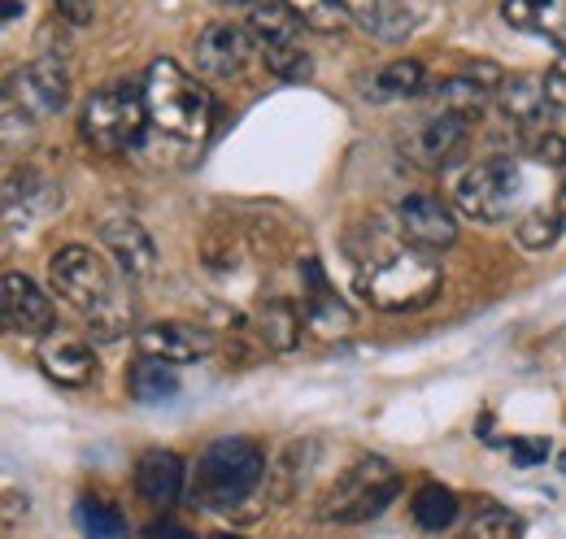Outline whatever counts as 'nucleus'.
I'll return each instance as SVG.
<instances>
[{
	"mask_svg": "<svg viewBox=\"0 0 566 539\" xmlns=\"http://www.w3.org/2000/svg\"><path fill=\"white\" fill-rule=\"evenodd\" d=\"M271 478V462L258 440L249 435H222L206 444V453L192 466L188 500L210 514H235L244 509Z\"/></svg>",
	"mask_w": 566,
	"mask_h": 539,
	"instance_id": "1",
	"label": "nucleus"
},
{
	"mask_svg": "<svg viewBox=\"0 0 566 539\" xmlns=\"http://www.w3.org/2000/svg\"><path fill=\"white\" fill-rule=\"evenodd\" d=\"M444 292V270L440 262H431V253L423 249H388L379 257H370L357 270V296L370 309L384 314H415L427 309L436 296Z\"/></svg>",
	"mask_w": 566,
	"mask_h": 539,
	"instance_id": "2",
	"label": "nucleus"
},
{
	"mask_svg": "<svg viewBox=\"0 0 566 539\" xmlns=\"http://www.w3.org/2000/svg\"><path fill=\"white\" fill-rule=\"evenodd\" d=\"M144 105H148V127L166 139L197 144L210 131L213 101L210 92L170 57L153 62L144 70Z\"/></svg>",
	"mask_w": 566,
	"mask_h": 539,
	"instance_id": "3",
	"label": "nucleus"
},
{
	"mask_svg": "<svg viewBox=\"0 0 566 539\" xmlns=\"http://www.w3.org/2000/svg\"><path fill=\"white\" fill-rule=\"evenodd\" d=\"M148 131V105H144V83H105L87 96L78 135L87 148L105 157L132 152Z\"/></svg>",
	"mask_w": 566,
	"mask_h": 539,
	"instance_id": "4",
	"label": "nucleus"
},
{
	"mask_svg": "<svg viewBox=\"0 0 566 539\" xmlns=\"http://www.w3.org/2000/svg\"><path fill=\"white\" fill-rule=\"evenodd\" d=\"M71 101V70L62 66L53 53L35 57L22 70H13L4 78V96H0V114H4V135L13 139L18 127L31 131L40 123H49L53 114H62Z\"/></svg>",
	"mask_w": 566,
	"mask_h": 539,
	"instance_id": "5",
	"label": "nucleus"
},
{
	"mask_svg": "<svg viewBox=\"0 0 566 539\" xmlns=\"http://www.w3.org/2000/svg\"><path fill=\"white\" fill-rule=\"evenodd\" d=\"M401 492V471L388 457H357L349 471H340V478L323 492V518L340 522V527H357L379 518Z\"/></svg>",
	"mask_w": 566,
	"mask_h": 539,
	"instance_id": "6",
	"label": "nucleus"
},
{
	"mask_svg": "<svg viewBox=\"0 0 566 539\" xmlns=\"http://www.w3.org/2000/svg\"><path fill=\"white\" fill-rule=\"evenodd\" d=\"M518 197H523V170L514 157L475 161L453 183V204L471 222H505Z\"/></svg>",
	"mask_w": 566,
	"mask_h": 539,
	"instance_id": "7",
	"label": "nucleus"
},
{
	"mask_svg": "<svg viewBox=\"0 0 566 539\" xmlns=\"http://www.w3.org/2000/svg\"><path fill=\"white\" fill-rule=\"evenodd\" d=\"M49 283H53V292L74 305L83 318L87 314H96L118 287H114V274L105 266V257L96 253V249H87V244H66V249H57L53 257H49Z\"/></svg>",
	"mask_w": 566,
	"mask_h": 539,
	"instance_id": "8",
	"label": "nucleus"
},
{
	"mask_svg": "<svg viewBox=\"0 0 566 539\" xmlns=\"http://www.w3.org/2000/svg\"><path fill=\"white\" fill-rule=\"evenodd\" d=\"M397 231L410 249L423 253H440L458 240V218L449 201H440L436 192H410L406 201L397 204Z\"/></svg>",
	"mask_w": 566,
	"mask_h": 539,
	"instance_id": "9",
	"label": "nucleus"
},
{
	"mask_svg": "<svg viewBox=\"0 0 566 539\" xmlns=\"http://www.w3.org/2000/svg\"><path fill=\"white\" fill-rule=\"evenodd\" d=\"M0 318H4V331L13 336L44 339L53 331V296L35 278L9 270L0 283Z\"/></svg>",
	"mask_w": 566,
	"mask_h": 539,
	"instance_id": "10",
	"label": "nucleus"
},
{
	"mask_svg": "<svg viewBox=\"0 0 566 539\" xmlns=\"http://www.w3.org/2000/svg\"><path fill=\"white\" fill-rule=\"evenodd\" d=\"M301 309H305V327L327 339H340L354 331V309L345 296H336V287L327 283V270L318 257L301 262Z\"/></svg>",
	"mask_w": 566,
	"mask_h": 539,
	"instance_id": "11",
	"label": "nucleus"
},
{
	"mask_svg": "<svg viewBox=\"0 0 566 539\" xmlns=\"http://www.w3.org/2000/svg\"><path fill=\"white\" fill-rule=\"evenodd\" d=\"M40 357V370L57 383V388H87L96 379V348L87 336H74V331H49L35 348Z\"/></svg>",
	"mask_w": 566,
	"mask_h": 539,
	"instance_id": "12",
	"label": "nucleus"
},
{
	"mask_svg": "<svg viewBox=\"0 0 566 539\" xmlns=\"http://www.w3.org/2000/svg\"><path fill=\"white\" fill-rule=\"evenodd\" d=\"M496 109H501V118L514 127V131H545L549 127V114L558 109L554 101H549V87H545V78H536V74H510V78H501V87H496Z\"/></svg>",
	"mask_w": 566,
	"mask_h": 539,
	"instance_id": "13",
	"label": "nucleus"
},
{
	"mask_svg": "<svg viewBox=\"0 0 566 539\" xmlns=\"http://www.w3.org/2000/svg\"><path fill=\"white\" fill-rule=\"evenodd\" d=\"M140 357H157V361H170V366H184V361H201L213 352V331L197 327V323H179V318H166V323H148L140 327Z\"/></svg>",
	"mask_w": 566,
	"mask_h": 539,
	"instance_id": "14",
	"label": "nucleus"
},
{
	"mask_svg": "<svg viewBox=\"0 0 566 539\" xmlns=\"http://www.w3.org/2000/svg\"><path fill=\"white\" fill-rule=\"evenodd\" d=\"M253 35L235 22H210L197 40V74L201 78H235L249 66Z\"/></svg>",
	"mask_w": 566,
	"mask_h": 539,
	"instance_id": "15",
	"label": "nucleus"
},
{
	"mask_svg": "<svg viewBox=\"0 0 566 539\" xmlns=\"http://www.w3.org/2000/svg\"><path fill=\"white\" fill-rule=\"evenodd\" d=\"M467 139H471V118L467 114H449V109H436L431 118H423L415 135H410V152H415V161H423V166H449L453 157H462V148H467Z\"/></svg>",
	"mask_w": 566,
	"mask_h": 539,
	"instance_id": "16",
	"label": "nucleus"
},
{
	"mask_svg": "<svg viewBox=\"0 0 566 539\" xmlns=\"http://www.w3.org/2000/svg\"><path fill=\"white\" fill-rule=\"evenodd\" d=\"M101 244L114 257V266L127 278H148L157 270V244L136 218H109L101 222Z\"/></svg>",
	"mask_w": 566,
	"mask_h": 539,
	"instance_id": "17",
	"label": "nucleus"
},
{
	"mask_svg": "<svg viewBox=\"0 0 566 539\" xmlns=\"http://www.w3.org/2000/svg\"><path fill=\"white\" fill-rule=\"evenodd\" d=\"M188 487V466L179 453L170 448H148L140 462H136V496L153 509H166L184 496Z\"/></svg>",
	"mask_w": 566,
	"mask_h": 539,
	"instance_id": "18",
	"label": "nucleus"
},
{
	"mask_svg": "<svg viewBox=\"0 0 566 539\" xmlns=\"http://www.w3.org/2000/svg\"><path fill=\"white\" fill-rule=\"evenodd\" d=\"M427 92H431V87H427V70H423V62H415V57L388 62V66H379L375 74L361 78V96L375 101V105H388V101H419Z\"/></svg>",
	"mask_w": 566,
	"mask_h": 539,
	"instance_id": "19",
	"label": "nucleus"
},
{
	"mask_svg": "<svg viewBox=\"0 0 566 539\" xmlns=\"http://www.w3.org/2000/svg\"><path fill=\"white\" fill-rule=\"evenodd\" d=\"M301 327H305V309L292 300V296H271L262 309H258V339L271 348V352H296L301 348Z\"/></svg>",
	"mask_w": 566,
	"mask_h": 539,
	"instance_id": "20",
	"label": "nucleus"
},
{
	"mask_svg": "<svg viewBox=\"0 0 566 539\" xmlns=\"http://www.w3.org/2000/svg\"><path fill=\"white\" fill-rule=\"evenodd\" d=\"M501 18L514 31L549 35L566 49V0H501Z\"/></svg>",
	"mask_w": 566,
	"mask_h": 539,
	"instance_id": "21",
	"label": "nucleus"
},
{
	"mask_svg": "<svg viewBox=\"0 0 566 539\" xmlns=\"http://www.w3.org/2000/svg\"><path fill=\"white\" fill-rule=\"evenodd\" d=\"M179 388H184L179 370H175L170 361H157V357H140V361L132 366V374H127V392H132V401H140V404L175 401Z\"/></svg>",
	"mask_w": 566,
	"mask_h": 539,
	"instance_id": "22",
	"label": "nucleus"
},
{
	"mask_svg": "<svg viewBox=\"0 0 566 539\" xmlns=\"http://www.w3.org/2000/svg\"><path fill=\"white\" fill-rule=\"evenodd\" d=\"M249 35L262 49H280V44H296L301 40V22L292 18V9L283 0H262L258 9H249Z\"/></svg>",
	"mask_w": 566,
	"mask_h": 539,
	"instance_id": "23",
	"label": "nucleus"
},
{
	"mask_svg": "<svg viewBox=\"0 0 566 539\" xmlns=\"http://www.w3.org/2000/svg\"><path fill=\"white\" fill-rule=\"evenodd\" d=\"M357 22H361L366 35H375V40H384V44H401V40L419 27V13L406 9V4H397V0H370V4L357 13Z\"/></svg>",
	"mask_w": 566,
	"mask_h": 539,
	"instance_id": "24",
	"label": "nucleus"
},
{
	"mask_svg": "<svg viewBox=\"0 0 566 539\" xmlns=\"http://www.w3.org/2000/svg\"><path fill=\"white\" fill-rule=\"evenodd\" d=\"M458 496L444 487V483H423L419 492H415V500H410V514H415V522H419V531L427 536H440V531H449L453 522H458Z\"/></svg>",
	"mask_w": 566,
	"mask_h": 539,
	"instance_id": "25",
	"label": "nucleus"
},
{
	"mask_svg": "<svg viewBox=\"0 0 566 539\" xmlns=\"http://www.w3.org/2000/svg\"><path fill=\"white\" fill-rule=\"evenodd\" d=\"M310 457H314V444H310V440L287 444L280 457H275L271 478H266V487H271V500H275V505H287V500L301 492V478H305V471H310Z\"/></svg>",
	"mask_w": 566,
	"mask_h": 539,
	"instance_id": "26",
	"label": "nucleus"
},
{
	"mask_svg": "<svg viewBox=\"0 0 566 539\" xmlns=\"http://www.w3.org/2000/svg\"><path fill=\"white\" fill-rule=\"evenodd\" d=\"M566 231V218L563 209H527L518 222H514V240H518V249H527V253H549L558 240H563Z\"/></svg>",
	"mask_w": 566,
	"mask_h": 539,
	"instance_id": "27",
	"label": "nucleus"
},
{
	"mask_svg": "<svg viewBox=\"0 0 566 539\" xmlns=\"http://www.w3.org/2000/svg\"><path fill=\"white\" fill-rule=\"evenodd\" d=\"M132 323H136L132 300L123 292H114L96 314H87V339L92 344H114V339H123L132 331Z\"/></svg>",
	"mask_w": 566,
	"mask_h": 539,
	"instance_id": "28",
	"label": "nucleus"
},
{
	"mask_svg": "<svg viewBox=\"0 0 566 539\" xmlns=\"http://www.w3.org/2000/svg\"><path fill=\"white\" fill-rule=\"evenodd\" d=\"M283 4L301 22V31H318V35H332L354 18L345 0H283Z\"/></svg>",
	"mask_w": 566,
	"mask_h": 539,
	"instance_id": "29",
	"label": "nucleus"
},
{
	"mask_svg": "<svg viewBox=\"0 0 566 539\" xmlns=\"http://www.w3.org/2000/svg\"><path fill=\"white\" fill-rule=\"evenodd\" d=\"M462 539H523V522H518L505 505L484 500V505L471 514V522H467Z\"/></svg>",
	"mask_w": 566,
	"mask_h": 539,
	"instance_id": "30",
	"label": "nucleus"
},
{
	"mask_svg": "<svg viewBox=\"0 0 566 539\" xmlns=\"http://www.w3.org/2000/svg\"><path fill=\"white\" fill-rule=\"evenodd\" d=\"M78 527L87 531V539H127V518L105 500H83L78 505Z\"/></svg>",
	"mask_w": 566,
	"mask_h": 539,
	"instance_id": "31",
	"label": "nucleus"
},
{
	"mask_svg": "<svg viewBox=\"0 0 566 539\" xmlns=\"http://www.w3.org/2000/svg\"><path fill=\"white\" fill-rule=\"evenodd\" d=\"M262 62L266 70L283 78V83H305L310 74H314V62H310V53L301 49V40L296 44H280V49H262Z\"/></svg>",
	"mask_w": 566,
	"mask_h": 539,
	"instance_id": "32",
	"label": "nucleus"
},
{
	"mask_svg": "<svg viewBox=\"0 0 566 539\" xmlns=\"http://www.w3.org/2000/svg\"><path fill=\"white\" fill-rule=\"evenodd\" d=\"M523 152L532 157V161H541V166H554V170H566V139L558 131H532L527 135V144H523Z\"/></svg>",
	"mask_w": 566,
	"mask_h": 539,
	"instance_id": "33",
	"label": "nucleus"
},
{
	"mask_svg": "<svg viewBox=\"0 0 566 539\" xmlns=\"http://www.w3.org/2000/svg\"><path fill=\"white\" fill-rule=\"evenodd\" d=\"M53 4H57L62 22H71V27H92V18H96V0H53Z\"/></svg>",
	"mask_w": 566,
	"mask_h": 539,
	"instance_id": "34",
	"label": "nucleus"
},
{
	"mask_svg": "<svg viewBox=\"0 0 566 539\" xmlns=\"http://www.w3.org/2000/svg\"><path fill=\"white\" fill-rule=\"evenodd\" d=\"M510 453H514V462H518V466H536V462H545V457H549V440H514V444H510Z\"/></svg>",
	"mask_w": 566,
	"mask_h": 539,
	"instance_id": "35",
	"label": "nucleus"
},
{
	"mask_svg": "<svg viewBox=\"0 0 566 539\" xmlns=\"http://www.w3.org/2000/svg\"><path fill=\"white\" fill-rule=\"evenodd\" d=\"M545 87H549V101H554L558 109H566V53L554 57V66L545 74Z\"/></svg>",
	"mask_w": 566,
	"mask_h": 539,
	"instance_id": "36",
	"label": "nucleus"
},
{
	"mask_svg": "<svg viewBox=\"0 0 566 539\" xmlns=\"http://www.w3.org/2000/svg\"><path fill=\"white\" fill-rule=\"evenodd\" d=\"M148 539H197V536H188V531L175 527V522H153V527H148Z\"/></svg>",
	"mask_w": 566,
	"mask_h": 539,
	"instance_id": "37",
	"label": "nucleus"
},
{
	"mask_svg": "<svg viewBox=\"0 0 566 539\" xmlns=\"http://www.w3.org/2000/svg\"><path fill=\"white\" fill-rule=\"evenodd\" d=\"M218 4H222V9H258L262 0H218Z\"/></svg>",
	"mask_w": 566,
	"mask_h": 539,
	"instance_id": "38",
	"label": "nucleus"
},
{
	"mask_svg": "<svg viewBox=\"0 0 566 539\" xmlns=\"http://www.w3.org/2000/svg\"><path fill=\"white\" fill-rule=\"evenodd\" d=\"M558 204H563V213H566V179H563V188H558Z\"/></svg>",
	"mask_w": 566,
	"mask_h": 539,
	"instance_id": "39",
	"label": "nucleus"
}]
</instances>
